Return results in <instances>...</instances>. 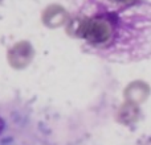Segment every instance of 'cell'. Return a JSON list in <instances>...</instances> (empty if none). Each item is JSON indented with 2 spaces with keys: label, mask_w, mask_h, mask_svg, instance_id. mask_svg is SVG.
<instances>
[{
  "label": "cell",
  "mask_w": 151,
  "mask_h": 145,
  "mask_svg": "<svg viewBox=\"0 0 151 145\" xmlns=\"http://www.w3.org/2000/svg\"><path fill=\"white\" fill-rule=\"evenodd\" d=\"M68 33L83 49L109 61L151 57V5H121L111 0H73Z\"/></svg>",
  "instance_id": "cell-1"
},
{
  "label": "cell",
  "mask_w": 151,
  "mask_h": 145,
  "mask_svg": "<svg viewBox=\"0 0 151 145\" xmlns=\"http://www.w3.org/2000/svg\"><path fill=\"white\" fill-rule=\"evenodd\" d=\"M15 131L5 116L0 112V145H13L15 144Z\"/></svg>",
  "instance_id": "cell-2"
},
{
  "label": "cell",
  "mask_w": 151,
  "mask_h": 145,
  "mask_svg": "<svg viewBox=\"0 0 151 145\" xmlns=\"http://www.w3.org/2000/svg\"><path fill=\"white\" fill-rule=\"evenodd\" d=\"M111 1L121 5H133V4H138L141 0H111Z\"/></svg>",
  "instance_id": "cell-3"
}]
</instances>
